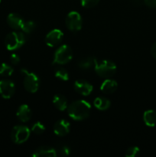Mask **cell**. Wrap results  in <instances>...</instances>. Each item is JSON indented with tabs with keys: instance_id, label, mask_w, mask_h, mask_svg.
<instances>
[{
	"instance_id": "3957f363",
	"label": "cell",
	"mask_w": 156,
	"mask_h": 157,
	"mask_svg": "<svg viewBox=\"0 0 156 157\" xmlns=\"http://www.w3.org/2000/svg\"><path fill=\"white\" fill-rule=\"evenodd\" d=\"M21 73L24 75L23 85L24 89L29 93L34 94L38 91L40 86V80L38 75L28 71L26 69H21Z\"/></svg>"
},
{
	"instance_id": "7c38bea8",
	"label": "cell",
	"mask_w": 156,
	"mask_h": 157,
	"mask_svg": "<svg viewBox=\"0 0 156 157\" xmlns=\"http://www.w3.org/2000/svg\"><path fill=\"white\" fill-rule=\"evenodd\" d=\"M24 20L18 14L10 13L7 17V23L12 29L19 30L22 27Z\"/></svg>"
},
{
	"instance_id": "8992f818",
	"label": "cell",
	"mask_w": 156,
	"mask_h": 157,
	"mask_svg": "<svg viewBox=\"0 0 156 157\" xmlns=\"http://www.w3.org/2000/svg\"><path fill=\"white\" fill-rule=\"evenodd\" d=\"M30 134V129L26 126H15L11 132V139L15 144H21L28 140Z\"/></svg>"
},
{
	"instance_id": "9c48e42d",
	"label": "cell",
	"mask_w": 156,
	"mask_h": 157,
	"mask_svg": "<svg viewBox=\"0 0 156 157\" xmlns=\"http://www.w3.org/2000/svg\"><path fill=\"white\" fill-rule=\"evenodd\" d=\"M15 92V86L11 80H0V95L5 99H9Z\"/></svg>"
},
{
	"instance_id": "4316f807",
	"label": "cell",
	"mask_w": 156,
	"mask_h": 157,
	"mask_svg": "<svg viewBox=\"0 0 156 157\" xmlns=\"http://www.w3.org/2000/svg\"><path fill=\"white\" fill-rule=\"evenodd\" d=\"M10 61L13 65H17L20 62V57L17 54H12L10 56Z\"/></svg>"
},
{
	"instance_id": "7a4b0ae2",
	"label": "cell",
	"mask_w": 156,
	"mask_h": 157,
	"mask_svg": "<svg viewBox=\"0 0 156 157\" xmlns=\"http://www.w3.org/2000/svg\"><path fill=\"white\" fill-rule=\"evenodd\" d=\"M93 69L98 76L106 79L113 77L116 74L117 67L116 64L110 60H96Z\"/></svg>"
},
{
	"instance_id": "30bf717a",
	"label": "cell",
	"mask_w": 156,
	"mask_h": 157,
	"mask_svg": "<svg viewBox=\"0 0 156 157\" xmlns=\"http://www.w3.org/2000/svg\"><path fill=\"white\" fill-rule=\"evenodd\" d=\"M75 91L82 96H88L93 92V87L90 83L85 80H76L73 84Z\"/></svg>"
},
{
	"instance_id": "5b68a950",
	"label": "cell",
	"mask_w": 156,
	"mask_h": 157,
	"mask_svg": "<svg viewBox=\"0 0 156 157\" xmlns=\"http://www.w3.org/2000/svg\"><path fill=\"white\" fill-rule=\"evenodd\" d=\"M72 58H73L72 49L67 44H63L55 51L52 63L54 64L63 65L70 62Z\"/></svg>"
},
{
	"instance_id": "484cf974",
	"label": "cell",
	"mask_w": 156,
	"mask_h": 157,
	"mask_svg": "<svg viewBox=\"0 0 156 157\" xmlns=\"http://www.w3.org/2000/svg\"><path fill=\"white\" fill-rule=\"evenodd\" d=\"M58 152H59V153L61 156H67L70 155V149H69L68 147H67V146L65 145L61 146V147L58 148V150H57V153H58Z\"/></svg>"
},
{
	"instance_id": "52a82bcc",
	"label": "cell",
	"mask_w": 156,
	"mask_h": 157,
	"mask_svg": "<svg viewBox=\"0 0 156 157\" xmlns=\"http://www.w3.org/2000/svg\"><path fill=\"white\" fill-rule=\"evenodd\" d=\"M65 25L68 30L71 32H79L82 29L83 20L80 14L75 11L69 12L65 20Z\"/></svg>"
},
{
	"instance_id": "9a60e30c",
	"label": "cell",
	"mask_w": 156,
	"mask_h": 157,
	"mask_svg": "<svg viewBox=\"0 0 156 157\" xmlns=\"http://www.w3.org/2000/svg\"><path fill=\"white\" fill-rule=\"evenodd\" d=\"M118 84L115 80L106 78L105 81L101 84L100 90L104 94H113L117 90Z\"/></svg>"
},
{
	"instance_id": "ffe728a7",
	"label": "cell",
	"mask_w": 156,
	"mask_h": 157,
	"mask_svg": "<svg viewBox=\"0 0 156 157\" xmlns=\"http://www.w3.org/2000/svg\"><path fill=\"white\" fill-rule=\"evenodd\" d=\"M14 72V69L12 66L9 65L6 63H2L0 65V77H4V78H8V77L12 76Z\"/></svg>"
},
{
	"instance_id": "8fae6325",
	"label": "cell",
	"mask_w": 156,
	"mask_h": 157,
	"mask_svg": "<svg viewBox=\"0 0 156 157\" xmlns=\"http://www.w3.org/2000/svg\"><path fill=\"white\" fill-rule=\"evenodd\" d=\"M70 130V124L64 119L59 120L54 125V133L58 136H64Z\"/></svg>"
},
{
	"instance_id": "44dd1931",
	"label": "cell",
	"mask_w": 156,
	"mask_h": 157,
	"mask_svg": "<svg viewBox=\"0 0 156 157\" xmlns=\"http://www.w3.org/2000/svg\"><path fill=\"white\" fill-rule=\"evenodd\" d=\"M54 75L58 79L63 81H67L69 80V74L66 69L63 67H58L55 70Z\"/></svg>"
},
{
	"instance_id": "d6986e66",
	"label": "cell",
	"mask_w": 156,
	"mask_h": 157,
	"mask_svg": "<svg viewBox=\"0 0 156 157\" xmlns=\"http://www.w3.org/2000/svg\"><path fill=\"white\" fill-rule=\"evenodd\" d=\"M96 60L93 57H87V58H83L78 62V67L84 71L90 70V69L94 68L95 64H96Z\"/></svg>"
},
{
	"instance_id": "f1b7e54d",
	"label": "cell",
	"mask_w": 156,
	"mask_h": 157,
	"mask_svg": "<svg viewBox=\"0 0 156 157\" xmlns=\"http://www.w3.org/2000/svg\"><path fill=\"white\" fill-rule=\"evenodd\" d=\"M151 54L152 55L153 58L156 60V42H154V44H152L151 48Z\"/></svg>"
},
{
	"instance_id": "6da1fadb",
	"label": "cell",
	"mask_w": 156,
	"mask_h": 157,
	"mask_svg": "<svg viewBox=\"0 0 156 157\" xmlns=\"http://www.w3.org/2000/svg\"><path fill=\"white\" fill-rule=\"evenodd\" d=\"M67 113L71 119L76 121H84L89 117L91 105L84 100H77L67 107Z\"/></svg>"
},
{
	"instance_id": "f546056e",
	"label": "cell",
	"mask_w": 156,
	"mask_h": 157,
	"mask_svg": "<svg viewBox=\"0 0 156 157\" xmlns=\"http://www.w3.org/2000/svg\"><path fill=\"white\" fill-rule=\"evenodd\" d=\"M142 1H143V0H133V2H134L135 3H136V4H141Z\"/></svg>"
},
{
	"instance_id": "cb8c5ba5",
	"label": "cell",
	"mask_w": 156,
	"mask_h": 157,
	"mask_svg": "<svg viewBox=\"0 0 156 157\" xmlns=\"http://www.w3.org/2000/svg\"><path fill=\"white\" fill-rule=\"evenodd\" d=\"M140 149L138 147H131L125 151V156L126 157H135L139 154Z\"/></svg>"
},
{
	"instance_id": "277c9868",
	"label": "cell",
	"mask_w": 156,
	"mask_h": 157,
	"mask_svg": "<svg viewBox=\"0 0 156 157\" xmlns=\"http://www.w3.org/2000/svg\"><path fill=\"white\" fill-rule=\"evenodd\" d=\"M25 42V36L22 32H12L7 35L5 44L9 51H15L20 48Z\"/></svg>"
},
{
	"instance_id": "83f0119b",
	"label": "cell",
	"mask_w": 156,
	"mask_h": 157,
	"mask_svg": "<svg viewBox=\"0 0 156 157\" xmlns=\"http://www.w3.org/2000/svg\"><path fill=\"white\" fill-rule=\"evenodd\" d=\"M145 4L150 8L155 9L156 8V0H143Z\"/></svg>"
},
{
	"instance_id": "d4e9b609",
	"label": "cell",
	"mask_w": 156,
	"mask_h": 157,
	"mask_svg": "<svg viewBox=\"0 0 156 157\" xmlns=\"http://www.w3.org/2000/svg\"><path fill=\"white\" fill-rule=\"evenodd\" d=\"M99 0H80L81 6L86 9L93 8L99 3Z\"/></svg>"
},
{
	"instance_id": "4dcf8cb0",
	"label": "cell",
	"mask_w": 156,
	"mask_h": 157,
	"mask_svg": "<svg viewBox=\"0 0 156 157\" xmlns=\"http://www.w3.org/2000/svg\"><path fill=\"white\" fill-rule=\"evenodd\" d=\"M0 2H1V0H0Z\"/></svg>"
},
{
	"instance_id": "7402d4cb",
	"label": "cell",
	"mask_w": 156,
	"mask_h": 157,
	"mask_svg": "<svg viewBox=\"0 0 156 157\" xmlns=\"http://www.w3.org/2000/svg\"><path fill=\"white\" fill-rule=\"evenodd\" d=\"M36 25H35V21H24L21 27V30L24 33L30 34L35 30Z\"/></svg>"
},
{
	"instance_id": "ac0fdd59",
	"label": "cell",
	"mask_w": 156,
	"mask_h": 157,
	"mask_svg": "<svg viewBox=\"0 0 156 157\" xmlns=\"http://www.w3.org/2000/svg\"><path fill=\"white\" fill-rule=\"evenodd\" d=\"M143 121L145 125L150 127H154L156 125V111L148 110L143 114Z\"/></svg>"
},
{
	"instance_id": "e0dca14e",
	"label": "cell",
	"mask_w": 156,
	"mask_h": 157,
	"mask_svg": "<svg viewBox=\"0 0 156 157\" xmlns=\"http://www.w3.org/2000/svg\"><path fill=\"white\" fill-rule=\"evenodd\" d=\"M93 105L97 110L104 111L108 110L111 106V102L109 99L104 98V97H99L96 98L93 101Z\"/></svg>"
},
{
	"instance_id": "603a6c76",
	"label": "cell",
	"mask_w": 156,
	"mask_h": 157,
	"mask_svg": "<svg viewBox=\"0 0 156 157\" xmlns=\"http://www.w3.org/2000/svg\"><path fill=\"white\" fill-rule=\"evenodd\" d=\"M31 130H32L35 134L41 135L45 131V127H44V125L42 123L39 122V121H37L35 124H33Z\"/></svg>"
},
{
	"instance_id": "ba28073f",
	"label": "cell",
	"mask_w": 156,
	"mask_h": 157,
	"mask_svg": "<svg viewBox=\"0 0 156 157\" xmlns=\"http://www.w3.org/2000/svg\"><path fill=\"white\" fill-rule=\"evenodd\" d=\"M64 38V33L60 29H53L50 31L44 38V42L48 47L53 48L61 42Z\"/></svg>"
},
{
	"instance_id": "2e32d148",
	"label": "cell",
	"mask_w": 156,
	"mask_h": 157,
	"mask_svg": "<svg viewBox=\"0 0 156 157\" xmlns=\"http://www.w3.org/2000/svg\"><path fill=\"white\" fill-rule=\"evenodd\" d=\"M53 104L60 111H64L67 109V100L64 95L56 94L53 98Z\"/></svg>"
},
{
	"instance_id": "4fadbf2b",
	"label": "cell",
	"mask_w": 156,
	"mask_h": 157,
	"mask_svg": "<svg viewBox=\"0 0 156 157\" xmlns=\"http://www.w3.org/2000/svg\"><path fill=\"white\" fill-rule=\"evenodd\" d=\"M16 116L20 121L23 123H26L30 121L32 118V113L30 107L27 104H22L18 107L16 112Z\"/></svg>"
},
{
	"instance_id": "5bb4252c",
	"label": "cell",
	"mask_w": 156,
	"mask_h": 157,
	"mask_svg": "<svg viewBox=\"0 0 156 157\" xmlns=\"http://www.w3.org/2000/svg\"><path fill=\"white\" fill-rule=\"evenodd\" d=\"M34 157H56L57 150L50 147H41L35 150L32 153Z\"/></svg>"
}]
</instances>
